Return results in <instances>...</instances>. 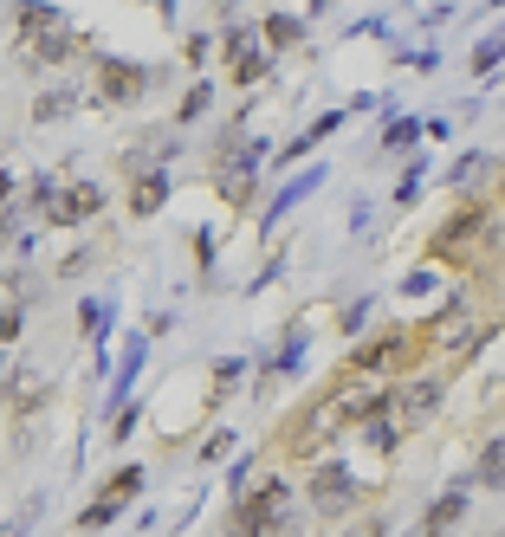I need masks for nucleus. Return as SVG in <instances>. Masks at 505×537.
<instances>
[{"instance_id": "f257e3e1", "label": "nucleus", "mask_w": 505, "mask_h": 537, "mask_svg": "<svg viewBox=\"0 0 505 537\" xmlns=\"http://www.w3.org/2000/svg\"><path fill=\"white\" fill-rule=\"evenodd\" d=\"M292 531V486L285 479H259L247 499H234L227 537H285Z\"/></svg>"}, {"instance_id": "f03ea898", "label": "nucleus", "mask_w": 505, "mask_h": 537, "mask_svg": "<svg viewBox=\"0 0 505 537\" xmlns=\"http://www.w3.org/2000/svg\"><path fill=\"white\" fill-rule=\"evenodd\" d=\"M305 499H311V512L318 518H344V512H357L363 505V486H357V473H350L344 460H324L318 473H311V486H305Z\"/></svg>"}, {"instance_id": "7ed1b4c3", "label": "nucleus", "mask_w": 505, "mask_h": 537, "mask_svg": "<svg viewBox=\"0 0 505 537\" xmlns=\"http://www.w3.org/2000/svg\"><path fill=\"white\" fill-rule=\"evenodd\" d=\"M486 220H493V214H486L480 201H467V208H460V214H447V220H441V233H434V240H428V266H434V259H467L473 246H480L486 233H493V227H486Z\"/></svg>"}, {"instance_id": "20e7f679", "label": "nucleus", "mask_w": 505, "mask_h": 537, "mask_svg": "<svg viewBox=\"0 0 505 537\" xmlns=\"http://www.w3.org/2000/svg\"><path fill=\"white\" fill-rule=\"evenodd\" d=\"M143 492V466H117L111 479H104V492L78 512V537H91V531H104V525H117V512Z\"/></svg>"}, {"instance_id": "39448f33", "label": "nucleus", "mask_w": 505, "mask_h": 537, "mask_svg": "<svg viewBox=\"0 0 505 537\" xmlns=\"http://www.w3.org/2000/svg\"><path fill=\"white\" fill-rule=\"evenodd\" d=\"M441 402H447V376H408V382H395V421H402V434L428 428V421L441 415Z\"/></svg>"}, {"instance_id": "423d86ee", "label": "nucleus", "mask_w": 505, "mask_h": 537, "mask_svg": "<svg viewBox=\"0 0 505 537\" xmlns=\"http://www.w3.org/2000/svg\"><path fill=\"white\" fill-rule=\"evenodd\" d=\"M221 46H227V78H234V85H259V78L272 72V46L253 33V26L234 20V26L221 33Z\"/></svg>"}, {"instance_id": "0eeeda50", "label": "nucleus", "mask_w": 505, "mask_h": 537, "mask_svg": "<svg viewBox=\"0 0 505 537\" xmlns=\"http://www.w3.org/2000/svg\"><path fill=\"white\" fill-rule=\"evenodd\" d=\"M331 428H344V421H337V389L318 395V402H305L292 421H285V453H311Z\"/></svg>"}, {"instance_id": "6e6552de", "label": "nucleus", "mask_w": 505, "mask_h": 537, "mask_svg": "<svg viewBox=\"0 0 505 537\" xmlns=\"http://www.w3.org/2000/svg\"><path fill=\"white\" fill-rule=\"evenodd\" d=\"M91 78H98V98H111V104H136L156 85V72H149V65H130V59H98Z\"/></svg>"}, {"instance_id": "1a4fd4ad", "label": "nucleus", "mask_w": 505, "mask_h": 537, "mask_svg": "<svg viewBox=\"0 0 505 537\" xmlns=\"http://www.w3.org/2000/svg\"><path fill=\"white\" fill-rule=\"evenodd\" d=\"M78 52H85V39L72 33V20H65V26H52V33H33V39H20V59L33 65V72H52V65H72Z\"/></svg>"}, {"instance_id": "9d476101", "label": "nucleus", "mask_w": 505, "mask_h": 537, "mask_svg": "<svg viewBox=\"0 0 505 537\" xmlns=\"http://www.w3.org/2000/svg\"><path fill=\"white\" fill-rule=\"evenodd\" d=\"M408 356H415V343L389 330V337H376V343H363V350H350V369H357V376H402Z\"/></svg>"}, {"instance_id": "9b49d317", "label": "nucleus", "mask_w": 505, "mask_h": 537, "mask_svg": "<svg viewBox=\"0 0 505 537\" xmlns=\"http://www.w3.org/2000/svg\"><path fill=\"white\" fill-rule=\"evenodd\" d=\"M98 208H104V188H98V182H72V188H59V195H52L46 227H85Z\"/></svg>"}, {"instance_id": "f8f14e48", "label": "nucleus", "mask_w": 505, "mask_h": 537, "mask_svg": "<svg viewBox=\"0 0 505 537\" xmlns=\"http://www.w3.org/2000/svg\"><path fill=\"white\" fill-rule=\"evenodd\" d=\"M467 486H473V479H460V486H447L441 499H434L428 512H421V525H415V537H447V531H454L460 518H467V499H473Z\"/></svg>"}, {"instance_id": "ddd939ff", "label": "nucleus", "mask_w": 505, "mask_h": 537, "mask_svg": "<svg viewBox=\"0 0 505 537\" xmlns=\"http://www.w3.org/2000/svg\"><path fill=\"white\" fill-rule=\"evenodd\" d=\"M169 195H175L169 169H136V182H130V214H136V220L162 214V208H169Z\"/></svg>"}, {"instance_id": "4468645a", "label": "nucleus", "mask_w": 505, "mask_h": 537, "mask_svg": "<svg viewBox=\"0 0 505 537\" xmlns=\"http://www.w3.org/2000/svg\"><path fill=\"white\" fill-rule=\"evenodd\" d=\"M337 130H344V110H324V117H311V123H305V130H298V136H292V143H285V149H279V162H285V169H292V162H298V156H311V149H318V143H324V136H337Z\"/></svg>"}, {"instance_id": "2eb2a0df", "label": "nucleus", "mask_w": 505, "mask_h": 537, "mask_svg": "<svg viewBox=\"0 0 505 537\" xmlns=\"http://www.w3.org/2000/svg\"><path fill=\"white\" fill-rule=\"evenodd\" d=\"M324 175H331V169H305V175H298L292 188H279V195H272V208H266V227H279V220L292 214V208H298V201H305V195H318V188H324Z\"/></svg>"}, {"instance_id": "dca6fc26", "label": "nucleus", "mask_w": 505, "mask_h": 537, "mask_svg": "<svg viewBox=\"0 0 505 537\" xmlns=\"http://www.w3.org/2000/svg\"><path fill=\"white\" fill-rule=\"evenodd\" d=\"M13 26H20V39H33V33H52V26H65V13L52 7V0H13Z\"/></svg>"}, {"instance_id": "f3484780", "label": "nucleus", "mask_w": 505, "mask_h": 537, "mask_svg": "<svg viewBox=\"0 0 505 537\" xmlns=\"http://www.w3.org/2000/svg\"><path fill=\"white\" fill-rule=\"evenodd\" d=\"M473 486L505 492V434H493V440L480 447V460H473Z\"/></svg>"}, {"instance_id": "a211bd4d", "label": "nucleus", "mask_w": 505, "mask_h": 537, "mask_svg": "<svg viewBox=\"0 0 505 537\" xmlns=\"http://www.w3.org/2000/svg\"><path fill=\"white\" fill-rule=\"evenodd\" d=\"M421 136H428V117H395V110H389V123H382V149H389V156H395V149L408 156Z\"/></svg>"}, {"instance_id": "6ab92c4d", "label": "nucleus", "mask_w": 505, "mask_h": 537, "mask_svg": "<svg viewBox=\"0 0 505 537\" xmlns=\"http://www.w3.org/2000/svg\"><path fill=\"white\" fill-rule=\"evenodd\" d=\"M72 110H78V85H52V91L33 98V123H59V117H72Z\"/></svg>"}, {"instance_id": "aec40b11", "label": "nucleus", "mask_w": 505, "mask_h": 537, "mask_svg": "<svg viewBox=\"0 0 505 537\" xmlns=\"http://www.w3.org/2000/svg\"><path fill=\"white\" fill-rule=\"evenodd\" d=\"M143 356H149V343H143V337H130L124 369H117V382H111V408H117V415H124V395H130V382L143 376Z\"/></svg>"}, {"instance_id": "412c9836", "label": "nucleus", "mask_w": 505, "mask_h": 537, "mask_svg": "<svg viewBox=\"0 0 505 537\" xmlns=\"http://www.w3.org/2000/svg\"><path fill=\"white\" fill-rule=\"evenodd\" d=\"M259 39H266L272 52H285V46L305 39V20H292V13H266V20H259Z\"/></svg>"}, {"instance_id": "4be33fe9", "label": "nucleus", "mask_w": 505, "mask_h": 537, "mask_svg": "<svg viewBox=\"0 0 505 537\" xmlns=\"http://www.w3.org/2000/svg\"><path fill=\"white\" fill-rule=\"evenodd\" d=\"M363 440H370L376 453H395V440H402V421H395V408H382V415L363 421Z\"/></svg>"}, {"instance_id": "5701e85b", "label": "nucleus", "mask_w": 505, "mask_h": 537, "mask_svg": "<svg viewBox=\"0 0 505 537\" xmlns=\"http://www.w3.org/2000/svg\"><path fill=\"white\" fill-rule=\"evenodd\" d=\"M104 324H111V305H98V298H85V305H78V330H85V337L98 343V350H104V337H111V330H104Z\"/></svg>"}, {"instance_id": "b1692460", "label": "nucleus", "mask_w": 505, "mask_h": 537, "mask_svg": "<svg viewBox=\"0 0 505 537\" xmlns=\"http://www.w3.org/2000/svg\"><path fill=\"white\" fill-rule=\"evenodd\" d=\"M486 169H493V156H480V149H473V156H460L454 169H447V182H454V188H473Z\"/></svg>"}, {"instance_id": "393cba45", "label": "nucleus", "mask_w": 505, "mask_h": 537, "mask_svg": "<svg viewBox=\"0 0 505 537\" xmlns=\"http://www.w3.org/2000/svg\"><path fill=\"white\" fill-rule=\"evenodd\" d=\"M421 175H428V162H408L402 169V182H395V208H408V201L421 195Z\"/></svg>"}, {"instance_id": "a878e982", "label": "nucleus", "mask_w": 505, "mask_h": 537, "mask_svg": "<svg viewBox=\"0 0 505 537\" xmlns=\"http://www.w3.org/2000/svg\"><path fill=\"white\" fill-rule=\"evenodd\" d=\"M499 59H505V39H480V46H473V72H480V78H493Z\"/></svg>"}, {"instance_id": "bb28decb", "label": "nucleus", "mask_w": 505, "mask_h": 537, "mask_svg": "<svg viewBox=\"0 0 505 537\" xmlns=\"http://www.w3.org/2000/svg\"><path fill=\"white\" fill-rule=\"evenodd\" d=\"M434 285H441V272H434V266H415V272L402 279V292H408V298H428Z\"/></svg>"}, {"instance_id": "cd10ccee", "label": "nucleus", "mask_w": 505, "mask_h": 537, "mask_svg": "<svg viewBox=\"0 0 505 537\" xmlns=\"http://www.w3.org/2000/svg\"><path fill=\"white\" fill-rule=\"evenodd\" d=\"M208 98H214L208 85H188V98H182V110H175V123H195L201 110H208Z\"/></svg>"}, {"instance_id": "c85d7f7f", "label": "nucleus", "mask_w": 505, "mask_h": 537, "mask_svg": "<svg viewBox=\"0 0 505 537\" xmlns=\"http://www.w3.org/2000/svg\"><path fill=\"white\" fill-rule=\"evenodd\" d=\"M240 376H247V369H240V363H234V356H221V363H214V389H221V395H227V389H234V382H240Z\"/></svg>"}, {"instance_id": "c756f323", "label": "nucleus", "mask_w": 505, "mask_h": 537, "mask_svg": "<svg viewBox=\"0 0 505 537\" xmlns=\"http://www.w3.org/2000/svg\"><path fill=\"white\" fill-rule=\"evenodd\" d=\"M201 453H208V460H227V453H234V428H214V434H208V447H201Z\"/></svg>"}, {"instance_id": "7c9ffc66", "label": "nucleus", "mask_w": 505, "mask_h": 537, "mask_svg": "<svg viewBox=\"0 0 505 537\" xmlns=\"http://www.w3.org/2000/svg\"><path fill=\"white\" fill-rule=\"evenodd\" d=\"M363 324H370V298H357V305L344 311V330H363Z\"/></svg>"}, {"instance_id": "2f4dec72", "label": "nucleus", "mask_w": 505, "mask_h": 537, "mask_svg": "<svg viewBox=\"0 0 505 537\" xmlns=\"http://www.w3.org/2000/svg\"><path fill=\"white\" fill-rule=\"evenodd\" d=\"M182 52H188V65H201V59H208V33H188Z\"/></svg>"}, {"instance_id": "473e14b6", "label": "nucleus", "mask_w": 505, "mask_h": 537, "mask_svg": "<svg viewBox=\"0 0 505 537\" xmlns=\"http://www.w3.org/2000/svg\"><path fill=\"white\" fill-rule=\"evenodd\" d=\"M20 337V311H0V343H13Z\"/></svg>"}, {"instance_id": "72a5a7b5", "label": "nucleus", "mask_w": 505, "mask_h": 537, "mask_svg": "<svg viewBox=\"0 0 505 537\" xmlns=\"http://www.w3.org/2000/svg\"><path fill=\"white\" fill-rule=\"evenodd\" d=\"M20 233V208H0V240H13Z\"/></svg>"}, {"instance_id": "f704fd0d", "label": "nucleus", "mask_w": 505, "mask_h": 537, "mask_svg": "<svg viewBox=\"0 0 505 537\" xmlns=\"http://www.w3.org/2000/svg\"><path fill=\"white\" fill-rule=\"evenodd\" d=\"M7 201H13V175H0V208H7Z\"/></svg>"}, {"instance_id": "c9c22d12", "label": "nucleus", "mask_w": 505, "mask_h": 537, "mask_svg": "<svg viewBox=\"0 0 505 537\" xmlns=\"http://www.w3.org/2000/svg\"><path fill=\"white\" fill-rule=\"evenodd\" d=\"M344 537H382V525H357V531H344Z\"/></svg>"}, {"instance_id": "e433bc0d", "label": "nucleus", "mask_w": 505, "mask_h": 537, "mask_svg": "<svg viewBox=\"0 0 505 537\" xmlns=\"http://www.w3.org/2000/svg\"><path fill=\"white\" fill-rule=\"evenodd\" d=\"M162 13H169V20H175V0H162Z\"/></svg>"}, {"instance_id": "4c0bfd02", "label": "nucleus", "mask_w": 505, "mask_h": 537, "mask_svg": "<svg viewBox=\"0 0 505 537\" xmlns=\"http://www.w3.org/2000/svg\"><path fill=\"white\" fill-rule=\"evenodd\" d=\"M499 195H505V162H499Z\"/></svg>"}, {"instance_id": "58836bf2", "label": "nucleus", "mask_w": 505, "mask_h": 537, "mask_svg": "<svg viewBox=\"0 0 505 537\" xmlns=\"http://www.w3.org/2000/svg\"><path fill=\"white\" fill-rule=\"evenodd\" d=\"M493 537H505V531H493Z\"/></svg>"}]
</instances>
